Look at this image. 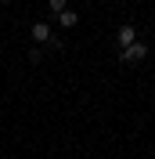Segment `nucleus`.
<instances>
[{
	"mask_svg": "<svg viewBox=\"0 0 155 159\" xmlns=\"http://www.w3.org/2000/svg\"><path fill=\"white\" fill-rule=\"evenodd\" d=\"M76 11H61V15H58V25H65V29H72V25H76Z\"/></svg>",
	"mask_w": 155,
	"mask_h": 159,
	"instance_id": "4",
	"label": "nucleus"
},
{
	"mask_svg": "<svg viewBox=\"0 0 155 159\" xmlns=\"http://www.w3.org/2000/svg\"><path fill=\"white\" fill-rule=\"evenodd\" d=\"M33 40H36V43H47L51 40V25L47 22H36V25H33Z\"/></svg>",
	"mask_w": 155,
	"mask_h": 159,
	"instance_id": "3",
	"label": "nucleus"
},
{
	"mask_svg": "<svg viewBox=\"0 0 155 159\" xmlns=\"http://www.w3.org/2000/svg\"><path fill=\"white\" fill-rule=\"evenodd\" d=\"M144 54H148L144 43H130V47L119 51V58H123V61H144Z\"/></svg>",
	"mask_w": 155,
	"mask_h": 159,
	"instance_id": "1",
	"label": "nucleus"
},
{
	"mask_svg": "<svg viewBox=\"0 0 155 159\" xmlns=\"http://www.w3.org/2000/svg\"><path fill=\"white\" fill-rule=\"evenodd\" d=\"M116 40H119V47H130V43H137V29L134 25H123V29L116 33Z\"/></svg>",
	"mask_w": 155,
	"mask_h": 159,
	"instance_id": "2",
	"label": "nucleus"
},
{
	"mask_svg": "<svg viewBox=\"0 0 155 159\" xmlns=\"http://www.w3.org/2000/svg\"><path fill=\"white\" fill-rule=\"evenodd\" d=\"M51 4V11H54V15H61V11H69V0H47Z\"/></svg>",
	"mask_w": 155,
	"mask_h": 159,
	"instance_id": "5",
	"label": "nucleus"
}]
</instances>
